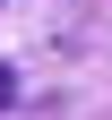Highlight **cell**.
Instances as JSON below:
<instances>
[{
	"instance_id": "cell-1",
	"label": "cell",
	"mask_w": 112,
	"mask_h": 120,
	"mask_svg": "<svg viewBox=\"0 0 112 120\" xmlns=\"http://www.w3.org/2000/svg\"><path fill=\"white\" fill-rule=\"evenodd\" d=\"M9 103H17V69L0 60V112H9Z\"/></svg>"
}]
</instances>
